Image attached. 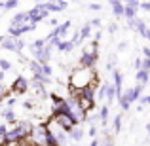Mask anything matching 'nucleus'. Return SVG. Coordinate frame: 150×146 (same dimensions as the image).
<instances>
[{
  "label": "nucleus",
  "mask_w": 150,
  "mask_h": 146,
  "mask_svg": "<svg viewBox=\"0 0 150 146\" xmlns=\"http://www.w3.org/2000/svg\"><path fill=\"white\" fill-rule=\"evenodd\" d=\"M97 82H99V76L93 68H84V66H78L76 70H72L70 74V84H69V89H82L86 85H91L95 87Z\"/></svg>",
  "instance_id": "nucleus-1"
},
{
  "label": "nucleus",
  "mask_w": 150,
  "mask_h": 146,
  "mask_svg": "<svg viewBox=\"0 0 150 146\" xmlns=\"http://www.w3.org/2000/svg\"><path fill=\"white\" fill-rule=\"evenodd\" d=\"M33 129V125L29 121H17L15 127H11V131H8L6 135V144H17V142H23V140L29 139V133Z\"/></svg>",
  "instance_id": "nucleus-2"
},
{
  "label": "nucleus",
  "mask_w": 150,
  "mask_h": 146,
  "mask_svg": "<svg viewBox=\"0 0 150 146\" xmlns=\"http://www.w3.org/2000/svg\"><path fill=\"white\" fill-rule=\"evenodd\" d=\"M27 15H29V21H30V23L38 25V23H40L42 19H46L50 13H48V10H46V8L42 6V4H36V6H34L33 10L27 11Z\"/></svg>",
  "instance_id": "nucleus-3"
},
{
  "label": "nucleus",
  "mask_w": 150,
  "mask_h": 146,
  "mask_svg": "<svg viewBox=\"0 0 150 146\" xmlns=\"http://www.w3.org/2000/svg\"><path fill=\"white\" fill-rule=\"evenodd\" d=\"M46 129H48V125L46 123H42V125H34L33 129H30V133H29V139H33V142L34 144H38V146H44V135H46Z\"/></svg>",
  "instance_id": "nucleus-4"
},
{
  "label": "nucleus",
  "mask_w": 150,
  "mask_h": 146,
  "mask_svg": "<svg viewBox=\"0 0 150 146\" xmlns=\"http://www.w3.org/2000/svg\"><path fill=\"white\" fill-rule=\"evenodd\" d=\"M51 120L55 121V123L61 127V131H65V133H69L70 129L74 127V121H72V118L70 116H67V114H59V116H51Z\"/></svg>",
  "instance_id": "nucleus-5"
},
{
  "label": "nucleus",
  "mask_w": 150,
  "mask_h": 146,
  "mask_svg": "<svg viewBox=\"0 0 150 146\" xmlns=\"http://www.w3.org/2000/svg\"><path fill=\"white\" fill-rule=\"evenodd\" d=\"M97 59H99V53H91V51L84 49V53L80 55V66L84 68H93L97 65Z\"/></svg>",
  "instance_id": "nucleus-6"
},
{
  "label": "nucleus",
  "mask_w": 150,
  "mask_h": 146,
  "mask_svg": "<svg viewBox=\"0 0 150 146\" xmlns=\"http://www.w3.org/2000/svg\"><path fill=\"white\" fill-rule=\"evenodd\" d=\"M51 49H53V48H50L48 44H46L44 48H40V49H33L34 61L40 63V65H44V63H50V59H51Z\"/></svg>",
  "instance_id": "nucleus-7"
},
{
  "label": "nucleus",
  "mask_w": 150,
  "mask_h": 146,
  "mask_svg": "<svg viewBox=\"0 0 150 146\" xmlns=\"http://www.w3.org/2000/svg\"><path fill=\"white\" fill-rule=\"evenodd\" d=\"M143 87H144V85L137 84L135 87H131V89H127V91H124L122 95L125 97V101H127L129 104H133V102H135V101H139L141 95H143Z\"/></svg>",
  "instance_id": "nucleus-8"
},
{
  "label": "nucleus",
  "mask_w": 150,
  "mask_h": 146,
  "mask_svg": "<svg viewBox=\"0 0 150 146\" xmlns=\"http://www.w3.org/2000/svg\"><path fill=\"white\" fill-rule=\"evenodd\" d=\"M27 89H29V80L25 76H17V80L11 84V91L17 93V95H25Z\"/></svg>",
  "instance_id": "nucleus-9"
},
{
  "label": "nucleus",
  "mask_w": 150,
  "mask_h": 146,
  "mask_svg": "<svg viewBox=\"0 0 150 146\" xmlns=\"http://www.w3.org/2000/svg\"><path fill=\"white\" fill-rule=\"evenodd\" d=\"M27 21H29V15H27V11H19V13H15L13 19L10 21V27H21V25H27Z\"/></svg>",
  "instance_id": "nucleus-10"
},
{
  "label": "nucleus",
  "mask_w": 150,
  "mask_h": 146,
  "mask_svg": "<svg viewBox=\"0 0 150 146\" xmlns=\"http://www.w3.org/2000/svg\"><path fill=\"white\" fill-rule=\"evenodd\" d=\"M112 76H114V89H116V97L122 95V84H124V76H122L120 70H112Z\"/></svg>",
  "instance_id": "nucleus-11"
},
{
  "label": "nucleus",
  "mask_w": 150,
  "mask_h": 146,
  "mask_svg": "<svg viewBox=\"0 0 150 146\" xmlns=\"http://www.w3.org/2000/svg\"><path fill=\"white\" fill-rule=\"evenodd\" d=\"M67 137H70L74 142H80V140L84 139V129H82L80 125H74V127L70 129L69 133H67Z\"/></svg>",
  "instance_id": "nucleus-12"
},
{
  "label": "nucleus",
  "mask_w": 150,
  "mask_h": 146,
  "mask_svg": "<svg viewBox=\"0 0 150 146\" xmlns=\"http://www.w3.org/2000/svg\"><path fill=\"white\" fill-rule=\"evenodd\" d=\"M69 112H70V104H69V101L65 99L61 104L53 106V114H51V116H59V114H67V116H69Z\"/></svg>",
  "instance_id": "nucleus-13"
},
{
  "label": "nucleus",
  "mask_w": 150,
  "mask_h": 146,
  "mask_svg": "<svg viewBox=\"0 0 150 146\" xmlns=\"http://www.w3.org/2000/svg\"><path fill=\"white\" fill-rule=\"evenodd\" d=\"M110 6H112V11L116 17H124V4L120 2V0H108Z\"/></svg>",
  "instance_id": "nucleus-14"
},
{
  "label": "nucleus",
  "mask_w": 150,
  "mask_h": 146,
  "mask_svg": "<svg viewBox=\"0 0 150 146\" xmlns=\"http://www.w3.org/2000/svg\"><path fill=\"white\" fill-rule=\"evenodd\" d=\"M135 80L139 82L141 85H146L148 84V80H150V72H146V70H137V74H135Z\"/></svg>",
  "instance_id": "nucleus-15"
},
{
  "label": "nucleus",
  "mask_w": 150,
  "mask_h": 146,
  "mask_svg": "<svg viewBox=\"0 0 150 146\" xmlns=\"http://www.w3.org/2000/svg\"><path fill=\"white\" fill-rule=\"evenodd\" d=\"M105 99H106V104L110 106V102L116 101V89H114V85L106 84V91H105Z\"/></svg>",
  "instance_id": "nucleus-16"
},
{
  "label": "nucleus",
  "mask_w": 150,
  "mask_h": 146,
  "mask_svg": "<svg viewBox=\"0 0 150 146\" xmlns=\"http://www.w3.org/2000/svg\"><path fill=\"white\" fill-rule=\"evenodd\" d=\"M108 112H110V108H108V104H103L101 106V110H99V114H97V118L103 121V127H106V120H108Z\"/></svg>",
  "instance_id": "nucleus-17"
},
{
  "label": "nucleus",
  "mask_w": 150,
  "mask_h": 146,
  "mask_svg": "<svg viewBox=\"0 0 150 146\" xmlns=\"http://www.w3.org/2000/svg\"><path fill=\"white\" fill-rule=\"evenodd\" d=\"M0 46H2L6 51H15V40H11L10 36H4L2 42H0Z\"/></svg>",
  "instance_id": "nucleus-18"
},
{
  "label": "nucleus",
  "mask_w": 150,
  "mask_h": 146,
  "mask_svg": "<svg viewBox=\"0 0 150 146\" xmlns=\"http://www.w3.org/2000/svg\"><path fill=\"white\" fill-rule=\"evenodd\" d=\"M70 25H72V21H65V23H61V25H57L55 27V32H57V36L61 38V36H65L67 34V30L70 29Z\"/></svg>",
  "instance_id": "nucleus-19"
},
{
  "label": "nucleus",
  "mask_w": 150,
  "mask_h": 146,
  "mask_svg": "<svg viewBox=\"0 0 150 146\" xmlns=\"http://www.w3.org/2000/svg\"><path fill=\"white\" fill-rule=\"evenodd\" d=\"M44 144H48V146H59V144H57V140H55V135L50 131V129H46V135H44Z\"/></svg>",
  "instance_id": "nucleus-20"
},
{
  "label": "nucleus",
  "mask_w": 150,
  "mask_h": 146,
  "mask_svg": "<svg viewBox=\"0 0 150 146\" xmlns=\"http://www.w3.org/2000/svg\"><path fill=\"white\" fill-rule=\"evenodd\" d=\"M0 114L4 116V120H6V121H11V123L15 121V112H13V108H10V106H8L6 110H2Z\"/></svg>",
  "instance_id": "nucleus-21"
},
{
  "label": "nucleus",
  "mask_w": 150,
  "mask_h": 146,
  "mask_svg": "<svg viewBox=\"0 0 150 146\" xmlns=\"http://www.w3.org/2000/svg\"><path fill=\"white\" fill-rule=\"evenodd\" d=\"M124 17L125 19H133V17H137V10H133L131 6H124Z\"/></svg>",
  "instance_id": "nucleus-22"
},
{
  "label": "nucleus",
  "mask_w": 150,
  "mask_h": 146,
  "mask_svg": "<svg viewBox=\"0 0 150 146\" xmlns=\"http://www.w3.org/2000/svg\"><path fill=\"white\" fill-rule=\"evenodd\" d=\"M72 48H74V44H72L70 40H67V42H59V44H57V49H59V51H70Z\"/></svg>",
  "instance_id": "nucleus-23"
},
{
  "label": "nucleus",
  "mask_w": 150,
  "mask_h": 146,
  "mask_svg": "<svg viewBox=\"0 0 150 146\" xmlns=\"http://www.w3.org/2000/svg\"><path fill=\"white\" fill-rule=\"evenodd\" d=\"M6 135H8V127L4 123H0V146H8L6 144Z\"/></svg>",
  "instance_id": "nucleus-24"
},
{
  "label": "nucleus",
  "mask_w": 150,
  "mask_h": 146,
  "mask_svg": "<svg viewBox=\"0 0 150 146\" xmlns=\"http://www.w3.org/2000/svg\"><path fill=\"white\" fill-rule=\"evenodd\" d=\"M144 29H146V23H144V19H141V17H135V30L141 34Z\"/></svg>",
  "instance_id": "nucleus-25"
},
{
  "label": "nucleus",
  "mask_w": 150,
  "mask_h": 146,
  "mask_svg": "<svg viewBox=\"0 0 150 146\" xmlns=\"http://www.w3.org/2000/svg\"><path fill=\"white\" fill-rule=\"evenodd\" d=\"M53 135H55V140H57L59 146L67 142V133H65V131H57V133H53Z\"/></svg>",
  "instance_id": "nucleus-26"
},
{
  "label": "nucleus",
  "mask_w": 150,
  "mask_h": 146,
  "mask_svg": "<svg viewBox=\"0 0 150 146\" xmlns=\"http://www.w3.org/2000/svg\"><path fill=\"white\" fill-rule=\"evenodd\" d=\"M78 34H80V38H82V40H84V38H88L89 34H91V27H89V23H88V25H84V27H82V29H80V32H78Z\"/></svg>",
  "instance_id": "nucleus-27"
},
{
  "label": "nucleus",
  "mask_w": 150,
  "mask_h": 146,
  "mask_svg": "<svg viewBox=\"0 0 150 146\" xmlns=\"http://www.w3.org/2000/svg\"><path fill=\"white\" fill-rule=\"evenodd\" d=\"M17 4H19V0H6L4 2V6H2V10H13V8H17Z\"/></svg>",
  "instance_id": "nucleus-28"
},
{
  "label": "nucleus",
  "mask_w": 150,
  "mask_h": 146,
  "mask_svg": "<svg viewBox=\"0 0 150 146\" xmlns=\"http://www.w3.org/2000/svg\"><path fill=\"white\" fill-rule=\"evenodd\" d=\"M112 127H114V133H120V129H122V114H118V116L114 118Z\"/></svg>",
  "instance_id": "nucleus-29"
},
{
  "label": "nucleus",
  "mask_w": 150,
  "mask_h": 146,
  "mask_svg": "<svg viewBox=\"0 0 150 146\" xmlns=\"http://www.w3.org/2000/svg\"><path fill=\"white\" fill-rule=\"evenodd\" d=\"M118 104H120V108L124 110V112H125V110H129V106H131L127 101H125V97H124V95H120V97H118Z\"/></svg>",
  "instance_id": "nucleus-30"
},
{
  "label": "nucleus",
  "mask_w": 150,
  "mask_h": 146,
  "mask_svg": "<svg viewBox=\"0 0 150 146\" xmlns=\"http://www.w3.org/2000/svg\"><path fill=\"white\" fill-rule=\"evenodd\" d=\"M48 99H51V102H53V106H57V104H61L65 99H63L61 95H57V93H51V95H48Z\"/></svg>",
  "instance_id": "nucleus-31"
},
{
  "label": "nucleus",
  "mask_w": 150,
  "mask_h": 146,
  "mask_svg": "<svg viewBox=\"0 0 150 146\" xmlns=\"http://www.w3.org/2000/svg\"><path fill=\"white\" fill-rule=\"evenodd\" d=\"M40 72L44 74V76L51 78V66H50V63H44V65H40Z\"/></svg>",
  "instance_id": "nucleus-32"
},
{
  "label": "nucleus",
  "mask_w": 150,
  "mask_h": 146,
  "mask_svg": "<svg viewBox=\"0 0 150 146\" xmlns=\"http://www.w3.org/2000/svg\"><path fill=\"white\" fill-rule=\"evenodd\" d=\"M46 46V40L44 38H38V40H34L33 44H30V49H40V48H44Z\"/></svg>",
  "instance_id": "nucleus-33"
},
{
  "label": "nucleus",
  "mask_w": 150,
  "mask_h": 146,
  "mask_svg": "<svg viewBox=\"0 0 150 146\" xmlns=\"http://www.w3.org/2000/svg\"><path fill=\"white\" fill-rule=\"evenodd\" d=\"M0 70H2V72H8V70H11V63L6 61V59H0Z\"/></svg>",
  "instance_id": "nucleus-34"
},
{
  "label": "nucleus",
  "mask_w": 150,
  "mask_h": 146,
  "mask_svg": "<svg viewBox=\"0 0 150 146\" xmlns=\"http://www.w3.org/2000/svg\"><path fill=\"white\" fill-rule=\"evenodd\" d=\"M23 48H25V42H23L21 38H17V40H15V53H21Z\"/></svg>",
  "instance_id": "nucleus-35"
},
{
  "label": "nucleus",
  "mask_w": 150,
  "mask_h": 146,
  "mask_svg": "<svg viewBox=\"0 0 150 146\" xmlns=\"http://www.w3.org/2000/svg\"><path fill=\"white\" fill-rule=\"evenodd\" d=\"M114 65H116V55H110V57H108V65H106V68H108V70H116V68H114Z\"/></svg>",
  "instance_id": "nucleus-36"
},
{
  "label": "nucleus",
  "mask_w": 150,
  "mask_h": 146,
  "mask_svg": "<svg viewBox=\"0 0 150 146\" xmlns=\"http://www.w3.org/2000/svg\"><path fill=\"white\" fill-rule=\"evenodd\" d=\"M141 68L146 70V72H150V57H148V59H143V63H141Z\"/></svg>",
  "instance_id": "nucleus-37"
},
{
  "label": "nucleus",
  "mask_w": 150,
  "mask_h": 146,
  "mask_svg": "<svg viewBox=\"0 0 150 146\" xmlns=\"http://www.w3.org/2000/svg\"><path fill=\"white\" fill-rule=\"evenodd\" d=\"M139 10H144V11H150V0H148V2H141V4H139Z\"/></svg>",
  "instance_id": "nucleus-38"
},
{
  "label": "nucleus",
  "mask_w": 150,
  "mask_h": 146,
  "mask_svg": "<svg viewBox=\"0 0 150 146\" xmlns=\"http://www.w3.org/2000/svg\"><path fill=\"white\" fill-rule=\"evenodd\" d=\"M105 91H106V84H103L99 87V93H97V97H99L101 101H103V97H105Z\"/></svg>",
  "instance_id": "nucleus-39"
},
{
  "label": "nucleus",
  "mask_w": 150,
  "mask_h": 146,
  "mask_svg": "<svg viewBox=\"0 0 150 146\" xmlns=\"http://www.w3.org/2000/svg\"><path fill=\"white\" fill-rule=\"evenodd\" d=\"M139 101H141V106H144V104H150V95H146V97H141Z\"/></svg>",
  "instance_id": "nucleus-40"
},
{
  "label": "nucleus",
  "mask_w": 150,
  "mask_h": 146,
  "mask_svg": "<svg viewBox=\"0 0 150 146\" xmlns=\"http://www.w3.org/2000/svg\"><path fill=\"white\" fill-rule=\"evenodd\" d=\"M141 36H143V38H146V40L150 42V29H148V27L143 30V32H141Z\"/></svg>",
  "instance_id": "nucleus-41"
},
{
  "label": "nucleus",
  "mask_w": 150,
  "mask_h": 146,
  "mask_svg": "<svg viewBox=\"0 0 150 146\" xmlns=\"http://www.w3.org/2000/svg\"><path fill=\"white\" fill-rule=\"evenodd\" d=\"M89 27H95V29H99V27H101V19H91Z\"/></svg>",
  "instance_id": "nucleus-42"
},
{
  "label": "nucleus",
  "mask_w": 150,
  "mask_h": 146,
  "mask_svg": "<svg viewBox=\"0 0 150 146\" xmlns=\"http://www.w3.org/2000/svg\"><path fill=\"white\" fill-rule=\"evenodd\" d=\"M89 137H93V139L97 137V127H95V125H91V127H89Z\"/></svg>",
  "instance_id": "nucleus-43"
},
{
  "label": "nucleus",
  "mask_w": 150,
  "mask_h": 146,
  "mask_svg": "<svg viewBox=\"0 0 150 146\" xmlns=\"http://www.w3.org/2000/svg\"><path fill=\"white\" fill-rule=\"evenodd\" d=\"M101 8H103L101 4H97V2H95V4H91V6H89V10H93V11H99Z\"/></svg>",
  "instance_id": "nucleus-44"
},
{
  "label": "nucleus",
  "mask_w": 150,
  "mask_h": 146,
  "mask_svg": "<svg viewBox=\"0 0 150 146\" xmlns=\"http://www.w3.org/2000/svg\"><path fill=\"white\" fill-rule=\"evenodd\" d=\"M108 32H110V34L116 32V25H114V23H110V25H108Z\"/></svg>",
  "instance_id": "nucleus-45"
},
{
  "label": "nucleus",
  "mask_w": 150,
  "mask_h": 146,
  "mask_svg": "<svg viewBox=\"0 0 150 146\" xmlns=\"http://www.w3.org/2000/svg\"><path fill=\"white\" fill-rule=\"evenodd\" d=\"M141 51H143L144 59H148V57H150V49H148V48H143V49H141Z\"/></svg>",
  "instance_id": "nucleus-46"
},
{
  "label": "nucleus",
  "mask_w": 150,
  "mask_h": 146,
  "mask_svg": "<svg viewBox=\"0 0 150 146\" xmlns=\"http://www.w3.org/2000/svg\"><path fill=\"white\" fill-rule=\"evenodd\" d=\"M141 63H143V59H135V68L141 70Z\"/></svg>",
  "instance_id": "nucleus-47"
},
{
  "label": "nucleus",
  "mask_w": 150,
  "mask_h": 146,
  "mask_svg": "<svg viewBox=\"0 0 150 146\" xmlns=\"http://www.w3.org/2000/svg\"><path fill=\"white\" fill-rule=\"evenodd\" d=\"M125 48H127V42H122V44H118V49H125Z\"/></svg>",
  "instance_id": "nucleus-48"
},
{
  "label": "nucleus",
  "mask_w": 150,
  "mask_h": 146,
  "mask_svg": "<svg viewBox=\"0 0 150 146\" xmlns=\"http://www.w3.org/2000/svg\"><path fill=\"white\" fill-rule=\"evenodd\" d=\"M99 144H101V140H99V139H93V140H91V144H89V146H99Z\"/></svg>",
  "instance_id": "nucleus-49"
},
{
  "label": "nucleus",
  "mask_w": 150,
  "mask_h": 146,
  "mask_svg": "<svg viewBox=\"0 0 150 146\" xmlns=\"http://www.w3.org/2000/svg\"><path fill=\"white\" fill-rule=\"evenodd\" d=\"M50 25H51V27H57L59 21H57V19H50Z\"/></svg>",
  "instance_id": "nucleus-50"
},
{
  "label": "nucleus",
  "mask_w": 150,
  "mask_h": 146,
  "mask_svg": "<svg viewBox=\"0 0 150 146\" xmlns=\"http://www.w3.org/2000/svg\"><path fill=\"white\" fill-rule=\"evenodd\" d=\"M101 36H103V32H101V30H99V32L95 34V40H93V42H99V40H101Z\"/></svg>",
  "instance_id": "nucleus-51"
},
{
  "label": "nucleus",
  "mask_w": 150,
  "mask_h": 146,
  "mask_svg": "<svg viewBox=\"0 0 150 146\" xmlns=\"http://www.w3.org/2000/svg\"><path fill=\"white\" fill-rule=\"evenodd\" d=\"M23 106H25V108H33V102H29V101H25V102H23Z\"/></svg>",
  "instance_id": "nucleus-52"
},
{
  "label": "nucleus",
  "mask_w": 150,
  "mask_h": 146,
  "mask_svg": "<svg viewBox=\"0 0 150 146\" xmlns=\"http://www.w3.org/2000/svg\"><path fill=\"white\" fill-rule=\"evenodd\" d=\"M120 2H122V4H125V6H127V4H131L133 0H120Z\"/></svg>",
  "instance_id": "nucleus-53"
},
{
  "label": "nucleus",
  "mask_w": 150,
  "mask_h": 146,
  "mask_svg": "<svg viewBox=\"0 0 150 146\" xmlns=\"http://www.w3.org/2000/svg\"><path fill=\"white\" fill-rule=\"evenodd\" d=\"M4 74H6V72H2V70H0V82H4Z\"/></svg>",
  "instance_id": "nucleus-54"
},
{
  "label": "nucleus",
  "mask_w": 150,
  "mask_h": 146,
  "mask_svg": "<svg viewBox=\"0 0 150 146\" xmlns=\"http://www.w3.org/2000/svg\"><path fill=\"white\" fill-rule=\"evenodd\" d=\"M0 89H6V87H4V84H2V82H0Z\"/></svg>",
  "instance_id": "nucleus-55"
},
{
  "label": "nucleus",
  "mask_w": 150,
  "mask_h": 146,
  "mask_svg": "<svg viewBox=\"0 0 150 146\" xmlns=\"http://www.w3.org/2000/svg\"><path fill=\"white\" fill-rule=\"evenodd\" d=\"M146 129H148V135H150V123H148V125H146Z\"/></svg>",
  "instance_id": "nucleus-56"
},
{
  "label": "nucleus",
  "mask_w": 150,
  "mask_h": 146,
  "mask_svg": "<svg viewBox=\"0 0 150 146\" xmlns=\"http://www.w3.org/2000/svg\"><path fill=\"white\" fill-rule=\"evenodd\" d=\"M2 6H4V2H2V0H0V10H2Z\"/></svg>",
  "instance_id": "nucleus-57"
},
{
  "label": "nucleus",
  "mask_w": 150,
  "mask_h": 146,
  "mask_svg": "<svg viewBox=\"0 0 150 146\" xmlns=\"http://www.w3.org/2000/svg\"><path fill=\"white\" fill-rule=\"evenodd\" d=\"M2 38H4V36H0V42H2Z\"/></svg>",
  "instance_id": "nucleus-58"
},
{
  "label": "nucleus",
  "mask_w": 150,
  "mask_h": 146,
  "mask_svg": "<svg viewBox=\"0 0 150 146\" xmlns=\"http://www.w3.org/2000/svg\"><path fill=\"white\" fill-rule=\"evenodd\" d=\"M44 146H48V144H44Z\"/></svg>",
  "instance_id": "nucleus-59"
}]
</instances>
